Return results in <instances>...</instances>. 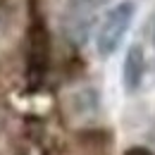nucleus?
Listing matches in <instances>:
<instances>
[{
  "mask_svg": "<svg viewBox=\"0 0 155 155\" xmlns=\"http://www.w3.org/2000/svg\"><path fill=\"white\" fill-rule=\"evenodd\" d=\"M134 15H136L134 0H122V2H117L115 7H110L105 12V17L98 26V34H96V48L100 55H112L119 48L124 34L129 31V26L134 21Z\"/></svg>",
  "mask_w": 155,
  "mask_h": 155,
  "instance_id": "obj_1",
  "label": "nucleus"
},
{
  "mask_svg": "<svg viewBox=\"0 0 155 155\" xmlns=\"http://www.w3.org/2000/svg\"><path fill=\"white\" fill-rule=\"evenodd\" d=\"M143 72H146V55L138 45H131L124 55V67H122V81L127 91H136L141 86Z\"/></svg>",
  "mask_w": 155,
  "mask_h": 155,
  "instance_id": "obj_2",
  "label": "nucleus"
},
{
  "mask_svg": "<svg viewBox=\"0 0 155 155\" xmlns=\"http://www.w3.org/2000/svg\"><path fill=\"white\" fill-rule=\"evenodd\" d=\"M67 2H69V7H72L74 12H79V15H86L88 10L98 7L103 0H67Z\"/></svg>",
  "mask_w": 155,
  "mask_h": 155,
  "instance_id": "obj_3",
  "label": "nucleus"
}]
</instances>
